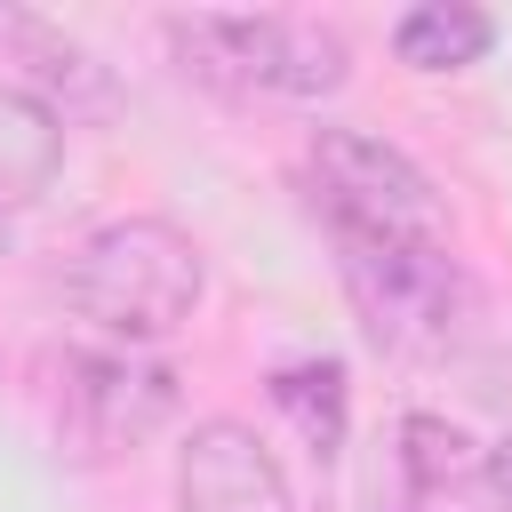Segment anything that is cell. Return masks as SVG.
Returning <instances> with one entry per match:
<instances>
[{
  "mask_svg": "<svg viewBox=\"0 0 512 512\" xmlns=\"http://www.w3.org/2000/svg\"><path fill=\"white\" fill-rule=\"evenodd\" d=\"M0 64H8L16 88L40 96L56 120H104V112L120 104L112 64H104L96 48H80L64 24H48L40 8H16V0H0Z\"/></svg>",
  "mask_w": 512,
  "mask_h": 512,
  "instance_id": "52a82bcc",
  "label": "cell"
},
{
  "mask_svg": "<svg viewBox=\"0 0 512 512\" xmlns=\"http://www.w3.org/2000/svg\"><path fill=\"white\" fill-rule=\"evenodd\" d=\"M208 264L192 248V232H176L168 216H112L96 224L72 264H64V296L80 320H96L112 344H160L200 312Z\"/></svg>",
  "mask_w": 512,
  "mask_h": 512,
  "instance_id": "6da1fadb",
  "label": "cell"
},
{
  "mask_svg": "<svg viewBox=\"0 0 512 512\" xmlns=\"http://www.w3.org/2000/svg\"><path fill=\"white\" fill-rule=\"evenodd\" d=\"M0 256H8V224H0Z\"/></svg>",
  "mask_w": 512,
  "mask_h": 512,
  "instance_id": "4fadbf2b",
  "label": "cell"
},
{
  "mask_svg": "<svg viewBox=\"0 0 512 512\" xmlns=\"http://www.w3.org/2000/svg\"><path fill=\"white\" fill-rule=\"evenodd\" d=\"M168 48L200 88L320 104L352 80V48L320 16H168Z\"/></svg>",
  "mask_w": 512,
  "mask_h": 512,
  "instance_id": "3957f363",
  "label": "cell"
},
{
  "mask_svg": "<svg viewBox=\"0 0 512 512\" xmlns=\"http://www.w3.org/2000/svg\"><path fill=\"white\" fill-rule=\"evenodd\" d=\"M56 168H64V120L16 80H0V224L32 208L56 184Z\"/></svg>",
  "mask_w": 512,
  "mask_h": 512,
  "instance_id": "ba28073f",
  "label": "cell"
},
{
  "mask_svg": "<svg viewBox=\"0 0 512 512\" xmlns=\"http://www.w3.org/2000/svg\"><path fill=\"white\" fill-rule=\"evenodd\" d=\"M488 488H496V504L512 512V432H504V440L488 448Z\"/></svg>",
  "mask_w": 512,
  "mask_h": 512,
  "instance_id": "7c38bea8",
  "label": "cell"
},
{
  "mask_svg": "<svg viewBox=\"0 0 512 512\" xmlns=\"http://www.w3.org/2000/svg\"><path fill=\"white\" fill-rule=\"evenodd\" d=\"M56 400L88 448H136L176 416V368L136 360V352H64Z\"/></svg>",
  "mask_w": 512,
  "mask_h": 512,
  "instance_id": "5b68a950",
  "label": "cell"
},
{
  "mask_svg": "<svg viewBox=\"0 0 512 512\" xmlns=\"http://www.w3.org/2000/svg\"><path fill=\"white\" fill-rule=\"evenodd\" d=\"M488 40H496V24L480 8H464V0H416L392 24V56L408 72H464V64L488 56Z\"/></svg>",
  "mask_w": 512,
  "mask_h": 512,
  "instance_id": "9c48e42d",
  "label": "cell"
},
{
  "mask_svg": "<svg viewBox=\"0 0 512 512\" xmlns=\"http://www.w3.org/2000/svg\"><path fill=\"white\" fill-rule=\"evenodd\" d=\"M336 232V272H344V296L368 328L376 352H400V360H440L464 344L472 328V280L464 264L448 256V240H384V232Z\"/></svg>",
  "mask_w": 512,
  "mask_h": 512,
  "instance_id": "7a4b0ae2",
  "label": "cell"
},
{
  "mask_svg": "<svg viewBox=\"0 0 512 512\" xmlns=\"http://www.w3.org/2000/svg\"><path fill=\"white\" fill-rule=\"evenodd\" d=\"M312 184H320V208L328 224L344 232H384V240H448V208L432 192V176L368 136V128H320L312 136Z\"/></svg>",
  "mask_w": 512,
  "mask_h": 512,
  "instance_id": "277c9868",
  "label": "cell"
},
{
  "mask_svg": "<svg viewBox=\"0 0 512 512\" xmlns=\"http://www.w3.org/2000/svg\"><path fill=\"white\" fill-rule=\"evenodd\" d=\"M176 512H296V496L280 456L248 424L208 416L176 448Z\"/></svg>",
  "mask_w": 512,
  "mask_h": 512,
  "instance_id": "8992f818",
  "label": "cell"
},
{
  "mask_svg": "<svg viewBox=\"0 0 512 512\" xmlns=\"http://www.w3.org/2000/svg\"><path fill=\"white\" fill-rule=\"evenodd\" d=\"M400 472H408L416 496H440V488H464L472 472H488V456H480V440L464 424L416 408V416H400Z\"/></svg>",
  "mask_w": 512,
  "mask_h": 512,
  "instance_id": "8fae6325",
  "label": "cell"
},
{
  "mask_svg": "<svg viewBox=\"0 0 512 512\" xmlns=\"http://www.w3.org/2000/svg\"><path fill=\"white\" fill-rule=\"evenodd\" d=\"M272 408L304 432V448L328 464L352 432V392H344V360H280L272 368Z\"/></svg>",
  "mask_w": 512,
  "mask_h": 512,
  "instance_id": "30bf717a",
  "label": "cell"
}]
</instances>
